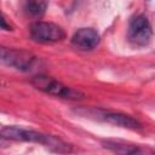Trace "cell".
Returning a JSON list of instances; mask_svg holds the SVG:
<instances>
[{
  "mask_svg": "<svg viewBox=\"0 0 155 155\" xmlns=\"http://www.w3.org/2000/svg\"><path fill=\"white\" fill-rule=\"evenodd\" d=\"M0 137L5 139H12V140H19V142H31V143H39L47 147H54L57 150H61L62 147H65L62 140L54 138L53 136H48L38 131L33 130H25L16 126H7L0 130Z\"/></svg>",
  "mask_w": 155,
  "mask_h": 155,
  "instance_id": "6da1fadb",
  "label": "cell"
},
{
  "mask_svg": "<svg viewBox=\"0 0 155 155\" xmlns=\"http://www.w3.org/2000/svg\"><path fill=\"white\" fill-rule=\"evenodd\" d=\"M31 84L34 85L35 88L56 96V97H61L64 99H70V101H80L85 97V94L82 92H80L79 90H75L73 87L65 86L64 84H62L61 81L54 80L53 78L50 76H45V75H38L35 78H33Z\"/></svg>",
  "mask_w": 155,
  "mask_h": 155,
  "instance_id": "7a4b0ae2",
  "label": "cell"
},
{
  "mask_svg": "<svg viewBox=\"0 0 155 155\" xmlns=\"http://www.w3.org/2000/svg\"><path fill=\"white\" fill-rule=\"evenodd\" d=\"M36 56L29 51L16 50L0 45V64L21 71H29L36 63Z\"/></svg>",
  "mask_w": 155,
  "mask_h": 155,
  "instance_id": "3957f363",
  "label": "cell"
},
{
  "mask_svg": "<svg viewBox=\"0 0 155 155\" xmlns=\"http://www.w3.org/2000/svg\"><path fill=\"white\" fill-rule=\"evenodd\" d=\"M29 30L31 39L38 42H57L65 38L64 30L51 22H34Z\"/></svg>",
  "mask_w": 155,
  "mask_h": 155,
  "instance_id": "277c9868",
  "label": "cell"
},
{
  "mask_svg": "<svg viewBox=\"0 0 155 155\" xmlns=\"http://www.w3.org/2000/svg\"><path fill=\"white\" fill-rule=\"evenodd\" d=\"M128 40L137 46H145L150 42L153 31L148 18L143 15L133 17L128 25Z\"/></svg>",
  "mask_w": 155,
  "mask_h": 155,
  "instance_id": "5b68a950",
  "label": "cell"
},
{
  "mask_svg": "<svg viewBox=\"0 0 155 155\" xmlns=\"http://www.w3.org/2000/svg\"><path fill=\"white\" fill-rule=\"evenodd\" d=\"M99 41V34L92 28H81L71 38L73 45L81 50H93L98 46Z\"/></svg>",
  "mask_w": 155,
  "mask_h": 155,
  "instance_id": "8992f818",
  "label": "cell"
},
{
  "mask_svg": "<svg viewBox=\"0 0 155 155\" xmlns=\"http://www.w3.org/2000/svg\"><path fill=\"white\" fill-rule=\"evenodd\" d=\"M103 119L104 121L124 127V128H128V130H139L142 128V125L139 121H137L136 119H133L130 115L126 114H121V113H105L103 114Z\"/></svg>",
  "mask_w": 155,
  "mask_h": 155,
  "instance_id": "52a82bcc",
  "label": "cell"
},
{
  "mask_svg": "<svg viewBox=\"0 0 155 155\" xmlns=\"http://www.w3.org/2000/svg\"><path fill=\"white\" fill-rule=\"evenodd\" d=\"M47 7L46 0H27L24 5V10L28 15L33 17H40L45 13Z\"/></svg>",
  "mask_w": 155,
  "mask_h": 155,
  "instance_id": "ba28073f",
  "label": "cell"
},
{
  "mask_svg": "<svg viewBox=\"0 0 155 155\" xmlns=\"http://www.w3.org/2000/svg\"><path fill=\"white\" fill-rule=\"evenodd\" d=\"M105 148L115 151V153H120V154H138V153H143L144 150L136 147V145H126V144H120V143H115V142H107Z\"/></svg>",
  "mask_w": 155,
  "mask_h": 155,
  "instance_id": "9c48e42d",
  "label": "cell"
},
{
  "mask_svg": "<svg viewBox=\"0 0 155 155\" xmlns=\"http://www.w3.org/2000/svg\"><path fill=\"white\" fill-rule=\"evenodd\" d=\"M0 29H2V30H11V25L6 22L5 17L2 16L1 12H0Z\"/></svg>",
  "mask_w": 155,
  "mask_h": 155,
  "instance_id": "30bf717a",
  "label": "cell"
}]
</instances>
